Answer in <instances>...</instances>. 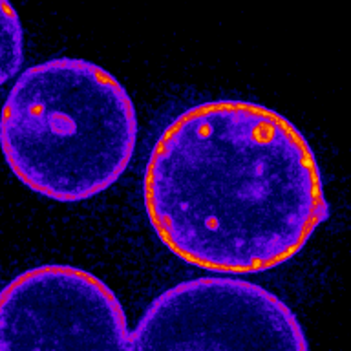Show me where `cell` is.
Here are the masks:
<instances>
[{
  "label": "cell",
  "instance_id": "6da1fadb",
  "mask_svg": "<svg viewBox=\"0 0 351 351\" xmlns=\"http://www.w3.org/2000/svg\"><path fill=\"white\" fill-rule=\"evenodd\" d=\"M143 199L174 256L223 274L278 267L329 214L304 134L240 99L196 104L165 126L145 167Z\"/></svg>",
  "mask_w": 351,
  "mask_h": 351
},
{
  "label": "cell",
  "instance_id": "7a4b0ae2",
  "mask_svg": "<svg viewBox=\"0 0 351 351\" xmlns=\"http://www.w3.org/2000/svg\"><path fill=\"white\" fill-rule=\"evenodd\" d=\"M137 115L125 86L84 59L44 60L15 81L0 112V150L16 180L55 202H84L125 174Z\"/></svg>",
  "mask_w": 351,
  "mask_h": 351
},
{
  "label": "cell",
  "instance_id": "3957f363",
  "mask_svg": "<svg viewBox=\"0 0 351 351\" xmlns=\"http://www.w3.org/2000/svg\"><path fill=\"white\" fill-rule=\"evenodd\" d=\"M128 351H309L298 318L262 285L199 276L156 296Z\"/></svg>",
  "mask_w": 351,
  "mask_h": 351
},
{
  "label": "cell",
  "instance_id": "277c9868",
  "mask_svg": "<svg viewBox=\"0 0 351 351\" xmlns=\"http://www.w3.org/2000/svg\"><path fill=\"white\" fill-rule=\"evenodd\" d=\"M115 293L84 269L48 263L0 291V351H128Z\"/></svg>",
  "mask_w": 351,
  "mask_h": 351
},
{
  "label": "cell",
  "instance_id": "5b68a950",
  "mask_svg": "<svg viewBox=\"0 0 351 351\" xmlns=\"http://www.w3.org/2000/svg\"><path fill=\"white\" fill-rule=\"evenodd\" d=\"M24 60V29L10 0H0V86L19 73Z\"/></svg>",
  "mask_w": 351,
  "mask_h": 351
}]
</instances>
